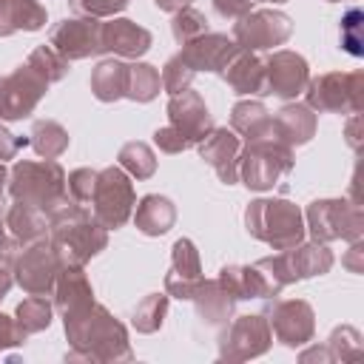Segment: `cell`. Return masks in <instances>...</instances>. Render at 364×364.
<instances>
[{
	"label": "cell",
	"mask_w": 364,
	"mask_h": 364,
	"mask_svg": "<svg viewBox=\"0 0 364 364\" xmlns=\"http://www.w3.org/2000/svg\"><path fill=\"white\" fill-rule=\"evenodd\" d=\"M358 20H361V11L358 9H350L347 11V17L341 20V28H344V34H341V46L350 51V54H361V40H358Z\"/></svg>",
	"instance_id": "cell-38"
},
{
	"label": "cell",
	"mask_w": 364,
	"mask_h": 364,
	"mask_svg": "<svg viewBox=\"0 0 364 364\" xmlns=\"http://www.w3.org/2000/svg\"><path fill=\"white\" fill-rule=\"evenodd\" d=\"M159 9H165V11H179V9H185L191 0H154Z\"/></svg>",
	"instance_id": "cell-43"
},
{
	"label": "cell",
	"mask_w": 364,
	"mask_h": 364,
	"mask_svg": "<svg viewBox=\"0 0 364 364\" xmlns=\"http://www.w3.org/2000/svg\"><path fill=\"white\" fill-rule=\"evenodd\" d=\"M28 139H14L3 125H0V159H11L17 154V148H23Z\"/></svg>",
	"instance_id": "cell-42"
},
{
	"label": "cell",
	"mask_w": 364,
	"mask_h": 364,
	"mask_svg": "<svg viewBox=\"0 0 364 364\" xmlns=\"http://www.w3.org/2000/svg\"><path fill=\"white\" fill-rule=\"evenodd\" d=\"M102 23L97 17H82V20H63L60 26L51 28V48L65 57V60H82L97 51H102L100 43Z\"/></svg>",
	"instance_id": "cell-10"
},
{
	"label": "cell",
	"mask_w": 364,
	"mask_h": 364,
	"mask_svg": "<svg viewBox=\"0 0 364 364\" xmlns=\"http://www.w3.org/2000/svg\"><path fill=\"white\" fill-rule=\"evenodd\" d=\"M202 159L219 173L222 182L233 185L236 182V165H239V136L228 128H213L202 145H199Z\"/></svg>",
	"instance_id": "cell-15"
},
{
	"label": "cell",
	"mask_w": 364,
	"mask_h": 364,
	"mask_svg": "<svg viewBox=\"0 0 364 364\" xmlns=\"http://www.w3.org/2000/svg\"><path fill=\"white\" fill-rule=\"evenodd\" d=\"M310 228L313 236L327 242V239H358L361 233V213L358 208H350L347 202L338 199H324V202H313L310 210Z\"/></svg>",
	"instance_id": "cell-9"
},
{
	"label": "cell",
	"mask_w": 364,
	"mask_h": 364,
	"mask_svg": "<svg viewBox=\"0 0 364 364\" xmlns=\"http://www.w3.org/2000/svg\"><path fill=\"white\" fill-rule=\"evenodd\" d=\"M239 54V46H236V40H230L228 34H202V37H196V40H191V43H185V48H182V60L193 68V71H225L228 68V63L233 60Z\"/></svg>",
	"instance_id": "cell-14"
},
{
	"label": "cell",
	"mask_w": 364,
	"mask_h": 364,
	"mask_svg": "<svg viewBox=\"0 0 364 364\" xmlns=\"http://www.w3.org/2000/svg\"><path fill=\"white\" fill-rule=\"evenodd\" d=\"M168 117H171V125L182 134V139L188 145L202 142L213 131V119H210L202 97L196 91H188V88L173 94V100L168 102Z\"/></svg>",
	"instance_id": "cell-12"
},
{
	"label": "cell",
	"mask_w": 364,
	"mask_h": 364,
	"mask_svg": "<svg viewBox=\"0 0 364 364\" xmlns=\"http://www.w3.org/2000/svg\"><path fill=\"white\" fill-rule=\"evenodd\" d=\"M28 65H31L46 82H57V80H63V74L68 71V60L60 57L51 46H40V48H34L31 57H28Z\"/></svg>",
	"instance_id": "cell-30"
},
{
	"label": "cell",
	"mask_w": 364,
	"mask_h": 364,
	"mask_svg": "<svg viewBox=\"0 0 364 364\" xmlns=\"http://www.w3.org/2000/svg\"><path fill=\"white\" fill-rule=\"evenodd\" d=\"M154 139H156V145H159L165 154H179V151H185V148H188V142L182 139V134H179L173 125L159 128V131L154 134Z\"/></svg>",
	"instance_id": "cell-39"
},
{
	"label": "cell",
	"mask_w": 364,
	"mask_h": 364,
	"mask_svg": "<svg viewBox=\"0 0 364 364\" xmlns=\"http://www.w3.org/2000/svg\"><path fill=\"white\" fill-rule=\"evenodd\" d=\"M282 273L287 282L293 279H304V276H321L330 270L333 264V253L324 245H304V247H290L279 256Z\"/></svg>",
	"instance_id": "cell-18"
},
{
	"label": "cell",
	"mask_w": 364,
	"mask_h": 364,
	"mask_svg": "<svg viewBox=\"0 0 364 364\" xmlns=\"http://www.w3.org/2000/svg\"><path fill=\"white\" fill-rule=\"evenodd\" d=\"M307 85V63L293 51H276L264 60V94L296 97Z\"/></svg>",
	"instance_id": "cell-13"
},
{
	"label": "cell",
	"mask_w": 364,
	"mask_h": 364,
	"mask_svg": "<svg viewBox=\"0 0 364 364\" xmlns=\"http://www.w3.org/2000/svg\"><path fill=\"white\" fill-rule=\"evenodd\" d=\"M119 165L128 168L136 179H145V176L154 173L156 159H154V154H151L148 145H142V142H128V145L119 151Z\"/></svg>",
	"instance_id": "cell-31"
},
{
	"label": "cell",
	"mask_w": 364,
	"mask_h": 364,
	"mask_svg": "<svg viewBox=\"0 0 364 364\" xmlns=\"http://www.w3.org/2000/svg\"><path fill=\"white\" fill-rule=\"evenodd\" d=\"M94 219L108 230V228H122L131 216L134 208V185L131 179L122 173V168H105L97 173V185H94Z\"/></svg>",
	"instance_id": "cell-5"
},
{
	"label": "cell",
	"mask_w": 364,
	"mask_h": 364,
	"mask_svg": "<svg viewBox=\"0 0 364 364\" xmlns=\"http://www.w3.org/2000/svg\"><path fill=\"white\" fill-rule=\"evenodd\" d=\"M225 80L236 94H264V60L239 48V54L225 68Z\"/></svg>",
	"instance_id": "cell-22"
},
{
	"label": "cell",
	"mask_w": 364,
	"mask_h": 364,
	"mask_svg": "<svg viewBox=\"0 0 364 364\" xmlns=\"http://www.w3.org/2000/svg\"><path fill=\"white\" fill-rule=\"evenodd\" d=\"M213 6L222 17H230V20L245 17L250 11V0H213Z\"/></svg>",
	"instance_id": "cell-40"
},
{
	"label": "cell",
	"mask_w": 364,
	"mask_h": 364,
	"mask_svg": "<svg viewBox=\"0 0 364 364\" xmlns=\"http://www.w3.org/2000/svg\"><path fill=\"white\" fill-rule=\"evenodd\" d=\"M245 222H247V230L256 239L273 245L276 250H290L304 236L301 213L287 199H256V202H250V208L245 213Z\"/></svg>",
	"instance_id": "cell-2"
},
{
	"label": "cell",
	"mask_w": 364,
	"mask_h": 364,
	"mask_svg": "<svg viewBox=\"0 0 364 364\" xmlns=\"http://www.w3.org/2000/svg\"><path fill=\"white\" fill-rule=\"evenodd\" d=\"M239 168H242V179L247 188H256V191L273 188L276 179L293 168L290 145L279 142L276 136L253 139L247 142L245 156H239Z\"/></svg>",
	"instance_id": "cell-4"
},
{
	"label": "cell",
	"mask_w": 364,
	"mask_h": 364,
	"mask_svg": "<svg viewBox=\"0 0 364 364\" xmlns=\"http://www.w3.org/2000/svg\"><path fill=\"white\" fill-rule=\"evenodd\" d=\"M173 219H176L173 205H171L165 196H156V193L145 196V199L139 202V208H136V228H139L142 233H148V236L165 233V230L173 225Z\"/></svg>",
	"instance_id": "cell-26"
},
{
	"label": "cell",
	"mask_w": 364,
	"mask_h": 364,
	"mask_svg": "<svg viewBox=\"0 0 364 364\" xmlns=\"http://www.w3.org/2000/svg\"><path fill=\"white\" fill-rule=\"evenodd\" d=\"M316 131V114L307 105H284L273 117V134L284 145H301Z\"/></svg>",
	"instance_id": "cell-21"
},
{
	"label": "cell",
	"mask_w": 364,
	"mask_h": 364,
	"mask_svg": "<svg viewBox=\"0 0 364 364\" xmlns=\"http://www.w3.org/2000/svg\"><path fill=\"white\" fill-rule=\"evenodd\" d=\"M48 82L26 63L14 74L0 77V119H20L34 111Z\"/></svg>",
	"instance_id": "cell-6"
},
{
	"label": "cell",
	"mask_w": 364,
	"mask_h": 364,
	"mask_svg": "<svg viewBox=\"0 0 364 364\" xmlns=\"http://www.w3.org/2000/svg\"><path fill=\"white\" fill-rule=\"evenodd\" d=\"M46 23V9L37 0H0V37L11 31H37Z\"/></svg>",
	"instance_id": "cell-23"
},
{
	"label": "cell",
	"mask_w": 364,
	"mask_h": 364,
	"mask_svg": "<svg viewBox=\"0 0 364 364\" xmlns=\"http://www.w3.org/2000/svg\"><path fill=\"white\" fill-rule=\"evenodd\" d=\"M11 196L17 202L34 205L40 210H51L65 199V173L54 159L46 162H17L11 171Z\"/></svg>",
	"instance_id": "cell-3"
},
{
	"label": "cell",
	"mask_w": 364,
	"mask_h": 364,
	"mask_svg": "<svg viewBox=\"0 0 364 364\" xmlns=\"http://www.w3.org/2000/svg\"><path fill=\"white\" fill-rule=\"evenodd\" d=\"M63 262L57 259L54 247L46 245V242H34L14 264V273H17V282L31 293V296H46L60 273Z\"/></svg>",
	"instance_id": "cell-11"
},
{
	"label": "cell",
	"mask_w": 364,
	"mask_h": 364,
	"mask_svg": "<svg viewBox=\"0 0 364 364\" xmlns=\"http://www.w3.org/2000/svg\"><path fill=\"white\" fill-rule=\"evenodd\" d=\"M9 287H11V276H9L6 264H0V299L9 293Z\"/></svg>",
	"instance_id": "cell-44"
},
{
	"label": "cell",
	"mask_w": 364,
	"mask_h": 364,
	"mask_svg": "<svg viewBox=\"0 0 364 364\" xmlns=\"http://www.w3.org/2000/svg\"><path fill=\"white\" fill-rule=\"evenodd\" d=\"M193 74H196V71L176 54V57L168 60V65H165V71H162V85L168 88V94H179V91H185V88L191 85Z\"/></svg>",
	"instance_id": "cell-35"
},
{
	"label": "cell",
	"mask_w": 364,
	"mask_h": 364,
	"mask_svg": "<svg viewBox=\"0 0 364 364\" xmlns=\"http://www.w3.org/2000/svg\"><path fill=\"white\" fill-rule=\"evenodd\" d=\"M91 88H94V97L102 100V102H111V100L125 97V88H128V65L119 63V60L100 63L94 68Z\"/></svg>",
	"instance_id": "cell-25"
},
{
	"label": "cell",
	"mask_w": 364,
	"mask_h": 364,
	"mask_svg": "<svg viewBox=\"0 0 364 364\" xmlns=\"http://www.w3.org/2000/svg\"><path fill=\"white\" fill-rule=\"evenodd\" d=\"M273 330L284 344H301L313 333V313L304 301H282L273 310Z\"/></svg>",
	"instance_id": "cell-19"
},
{
	"label": "cell",
	"mask_w": 364,
	"mask_h": 364,
	"mask_svg": "<svg viewBox=\"0 0 364 364\" xmlns=\"http://www.w3.org/2000/svg\"><path fill=\"white\" fill-rule=\"evenodd\" d=\"M233 131L245 134L247 142L267 139V134H273V117L262 102H239L233 108Z\"/></svg>",
	"instance_id": "cell-27"
},
{
	"label": "cell",
	"mask_w": 364,
	"mask_h": 364,
	"mask_svg": "<svg viewBox=\"0 0 364 364\" xmlns=\"http://www.w3.org/2000/svg\"><path fill=\"white\" fill-rule=\"evenodd\" d=\"M23 336H26V333H23V327H20V324H14L9 316H3V313H0V347H3V344H17Z\"/></svg>",
	"instance_id": "cell-41"
},
{
	"label": "cell",
	"mask_w": 364,
	"mask_h": 364,
	"mask_svg": "<svg viewBox=\"0 0 364 364\" xmlns=\"http://www.w3.org/2000/svg\"><path fill=\"white\" fill-rule=\"evenodd\" d=\"M165 307H168V299H165V296H159V293L148 296V299L134 310V324H136L142 333L156 330V327L162 324V313H165Z\"/></svg>",
	"instance_id": "cell-34"
},
{
	"label": "cell",
	"mask_w": 364,
	"mask_h": 364,
	"mask_svg": "<svg viewBox=\"0 0 364 364\" xmlns=\"http://www.w3.org/2000/svg\"><path fill=\"white\" fill-rule=\"evenodd\" d=\"M361 74H324L307 88V108L316 111H358Z\"/></svg>",
	"instance_id": "cell-8"
},
{
	"label": "cell",
	"mask_w": 364,
	"mask_h": 364,
	"mask_svg": "<svg viewBox=\"0 0 364 364\" xmlns=\"http://www.w3.org/2000/svg\"><path fill=\"white\" fill-rule=\"evenodd\" d=\"M202 284L199 276V253L191 239H179L173 245V267L165 276V287L179 299H193L196 287Z\"/></svg>",
	"instance_id": "cell-16"
},
{
	"label": "cell",
	"mask_w": 364,
	"mask_h": 364,
	"mask_svg": "<svg viewBox=\"0 0 364 364\" xmlns=\"http://www.w3.org/2000/svg\"><path fill=\"white\" fill-rule=\"evenodd\" d=\"M31 136H34L31 145H34L37 154L46 156V159L60 156V154L65 151V145H68V134H65L57 122H37L34 131H31Z\"/></svg>",
	"instance_id": "cell-29"
},
{
	"label": "cell",
	"mask_w": 364,
	"mask_h": 364,
	"mask_svg": "<svg viewBox=\"0 0 364 364\" xmlns=\"http://www.w3.org/2000/svg\"><path fill=\"white\" fill-rule=\"evenodd\" d=\"M91 284L85 279V273L80 270V264H63L57 273V307L63 313L80 310L85 304H91Z\"/></svg>",
	"instance_id": "cell-24"
},
{
	"label": "cell",
	"mask_w": 364,
	"mask_h": 364,
	"mask_svg": "<svg viewBox=\"0 0 364 364\" xmlns=\"http://www.w3.org/2000/svg\"><path fill=\"white\" fill-rule=\"evenodd\" d=\"M205 31H208V20H205L202 11H196L191 6H185V9L176 11V17H173V37L182 46L191 43V40H196V37H202Z\"/></svg>",
	"instance_id": "cell-33"
},
{
	"label": "cell",
	"mask_w": 364,
	"mask_h": 364,
	"mask_svg": "<svg viewBox=\"0 0 364 364\" xmlns=\"http://www.w3.org/2000/svg\"><path fill=\"white\" fill-rule=\"evenodd\" d=\"M100 43L102 51H114L122 57H142L151 48V31L136 26L134 20H111L102 23Z\"/></svg>",
	"instance_id": "cell-17"
},
{
	"label": "cell",
	"mask_w": 364,
	"mask_h": 364,
	"mask_svg": "<svg viewBox=\"0 0 364 364\" xmlns=\"http://www.w3.org/2000/svg\"><path fill=\"white\" fill-rule=\"evenodd\" d=\"M68 3L74 11H80L85 17H108L128 6V0H68Z\"/></svg>",
	"instance_id": "cell-37"
},
{
	"label": "cell",
	"mask_w": 364,
	"mask_h": 364,
	"mask_svg": "<svg viewBox=\"0 0 364 364\" xmlns=\"http://www.w3.org/2000/svg\"><path fill=\"white\" fill-rule=\"evenodd\" d=\"M17 324L23 327V333H34V330H43V327H48V321H51V307H48V301L43 299V296H31V299H26L20 307H17Z\"/></svg>",
	"instance_id": "cell-32"
},
{
	"label": "cell",
	"mask_w": 364,
	"mask_h": 364,
	"mask_svg": "<svg viewBox=\"0 0 364 364\" xmlns=\"http://www.w3.org/2000/svg\"><path fill=\"white\" fill-rule=\"evenodd\" d=\"M290 17L282 11H247V17H242L233 28V40L239 48L245 51H259V48H273L282 46L290 37Z\"/></svg>",
	"instance_id": "cell-7"
},
{
	"label": "cell",
	"mask_w": 364,
	"mask_h": 364,
	"mask_svg": "<svg viewBox=\"0 0 364 364\" xmlns=\"http://www.w3.org/2000/svg\"><path fill=\"white\" fill-rule=\"evenodd\" d=\"M159 85H162V77H159V71L154 65H148V63L128 65V88H125V97L139 100V102H148V100L156 97Z\"/></svg>",
	"instance_id": "cell-28"
},
{
	"label": "cell",
	"mask_w": 364,
	"mask_h": 364,
	"mask_svg": "<svg viewBox=\"0 0 364 364\" xmlns=\"http://www.w3.org/2000/svg\"><path fill=\"white\" fill-rule=\"evenodd\" d=\"M48 228L51 247L63 264H82L108 242L105 228L97 219H91L74 199H63L48 210Z\"/></svg>",
	"instance_id": "cell-1"
},
{
	"label": "cell",
	"mask_w": 364,
	"mask_h": 364,
	"mask_svg": "<svg viewBox=\"0 0 364 364\" xmlns=\"http://www.w3.org/2000/svg\"><path fill=\"white\" fill-rule=\"evenodd\" d=\"M94 185H97V171H88V168H80L68 176V191H71V199L77 205H91V196H94Z\"/></svg>",
	"instance_id": "cell-36"
},
{
	"label": "cell",
	"mask_w": 364,
	"mask_h": 364,
	"mask_svg": "<svg viewBox=\"0 0 364 364\" xmlns=\"http://www.w3.org/2000/svg\"><path fill=\"white\" fill-rule=\"evenodd\" d=\"M6 230H9V236L17 245H34V242H43L46 239V233H48V216H46V210H40L34 205L17 202L6 213Z\"/></svg>",
	"instance_id": "cell-20"
}]
</instances>
